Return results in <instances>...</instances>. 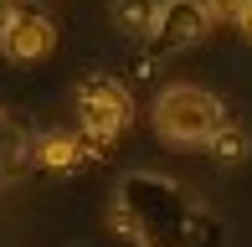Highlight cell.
I'll list each match as a JSON object with an SVG mask.
<instances>
[{
  "instance_id": "9c48e42d",
  "label": "cell",
  "mask_w": 252,
  "mask_h": 247,
  "mask_svg": "<svg viewBox=\"0 0 252 247\" xmlns=\"http://www.w3.org/2000/svg\"><path fill=\"white\" fill-rule=\"evenodd\" d=\"M242 31H247V36H252V16H247V26H242Z\"/></svg>"
},
{
  "instance_id": "ba28073f",
  "label": "cell",
  "mask_w": 252,
  "mask_h": 247,
  "mask_svg": "<svg viewBox=\"0 0 252 247\" xmlns=\"http://www.w3.org/2000/svg\"><path fill=\"white\" fill-rule=\"evenodd\" d=\"M10 10H16V5H10V0H0V26H5V16H10Z\"/></svg>"
},
{
  "instance_id": "52a82bcc",
  "label": "cell",
  "mask_w": 252,
  "mask_h": 247,
  "mask_svg": "<svg viewBox=\"0 0 252 247\" xmlns=\"http://www.w3.org/2000/svg\"><path fill=\"white\" fill-rule=\"evenodd\" d=\"M211 5H216V16L237 21V26H247V16H252V0H211Z\"/></svg>"
},
{
  "instance_id": "3957f363",
  "label": "cell",
  "mask_w": 252,
  "mask_h": 247,
  "mask_svg": "<svg viewBox=\"0 0 252 247\" xmlns=\"http://www.w3.org/2000/svg\"><path fill=\"white\" fill-rule=\"evenodd\" d=\"M77 119H83V129L93 134V139H113V134L129 129L134 103H129V93H124L119 83H108V77H93V83L77 93Z\"/></svg>"
},
{
  "instance_id": "5b68a950",
  "label": "cell",
  "mask_w": 252,
  "mask_h": 247,
  "mask_svg": "<svg viewBox=\"0 0 252 247\" xmlns=\"http://www.w3.org/2000/svg\"><path fill=\"white\" fill-rule=\"evenodd\" d=\"M83 144L77 139H62V134H57V139H41V150H36V160L47 165V170H77V165H83Z\"/></svg>"
},
{
  "instance_id": "6da1fadb",
  "label": "cell",
  "mask_w": 252,
  "mask_h": 247,
  "mask_svg": "<svg viewBox=\"0 0 252 247\" xmlns=\"http://www.w3.org/2000/svg\"><path fill=\"white\" fill-rule=\"evenodd\" d=\"M155 129L165 134L170 144H211L216 134L226 129V114L201 88H170L155 103Z\"/></svg>"
},
{
  "instance_id": "7a4b0ae2",
  "label": "cell",
  "mask_w": 252,
  "mask_h": 247,
  "mask_svg": "<svg viewBox=\"0 0 252 247\" xmlns=\"http://www.w3.org/2000/svg\"><path fill=\"white\" fill-rule=\"evenodd\" d=\"M211 16H216V5L211 0H165L159 5V21H155V31H150V47L165 57V52H186V47H196V41L211 31Z\"/></svg>"
},
{
  "instance_id": "277c9868",
  "label": "cell",
  "mask_w": 252,
  "mask_h": 247,
  "mask_svg": "<svg viewBox=\"0 0 252 247\" xmlns=\"http://www.w3.org/2000/svg\"><path fill=\"white\" fill-rule=\"evenodd\" d=\"M0 47H5L16 62H41V57H52L57 31H52V21L41 16V10L16 5V10L5 16V26H0Z\"/></svg>"
},
{
  "instance_id": "8992f818",
  "label": "cell",
  "mask_w": 252,
  "mask_h": 247,
  "mask_svg": "<svg viewBox=\"0 0 252 247\" xmlns=\"http://www.w3.org/2000/svg\"><path fill=\"white\" fill-rule=\"evenodd\" d=\"M113 21L129 31H155L159 21V0H113Z\"/></svg>"
}]
</instances>
